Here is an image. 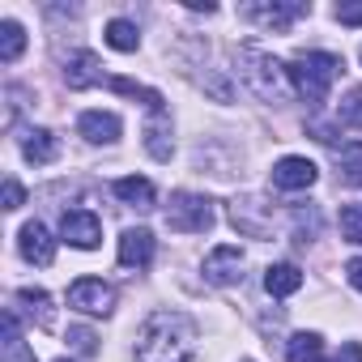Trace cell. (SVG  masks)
Here are the masks:
<instances>
[{"label":"cell","mask_w":362,"mask_h":362,"mask_svg":"<svg viewBox=\"0 0 362 362\" xmlns=\"http://www.w3.org/2000/svg\"><path fill=\"white\" fill-rule=\"evenodd\" d=\"M197 324L184 311H153L136 332V362H192Z\"/></svg>","instance_id":"1"},{"label":"cell","mask_w":362,"mask_h":362,"mask_svg":"<svg viewBox=\"0 0 362 362\" xmlns=\"http://www.w3.org/2000/svg\"><path fill=\"white\" fill-rule=\"evenodd\" d=\"M341 69H345V64H341V56H332V52H298L294 64H290V86H294L298 98L324 103L328 90H332V81L341 77Z\"/></svg>","instance_id":"2"},{"label":"cell","mask_w":362,"mask_h":362,"mask_svg":"<svg viewBox=\"0 0 362 362\" xmlns=\"http://www.w3.org/2000/svg\"><path fill=\"white\" fill-rule=\"evenodd\" d=\"M239 77L264 98V103H286L290 94H294V86H290V69H281L269 52H260V47H243L239 52Z\"/></svg>","instance_id":"3"},{"label":"cell","mask_w":362,"mask_h":362,"mask_svg":"<svg viewBox=\"0 0 362 362\" xmlns=\"http://www.w3.org/2000/svg\"><path fill=\"white\" fill-rule=\"evenodd\" d=\"M166 226L179 235H209L214 230V205L197 192H175L166 209Z\"/></svg>","instance_id":"4"},{"label":"cell","mask_w":362,"mask_h":362,"mask_svg":"<svg viewBox=\"0 0 362 362\" xmlns=\"http://www.w3.org/2000/svg\"><path fill=\"white\" fill-rule=\"evenodd\" d=\"M205 281L218 286V290L239 286V281H243V247H235V243L214 247V252L205 256Z\"/></svg>","instance_id":"5"},{"label":"cell","mask_w":362,"mask_h":362,"mask_svg":"<svg viewBox=\"0 0 362 362\" xmlns=\"http://www.w3.org/2000/svg\"><path fill=\"white\" fill-rule=\"evenodd\" d=\"M69 307L86 311V315H111L115 311V290L98 277H81L69 286Z\"/></svg>","instance_id":"6"},{"label":"cell","mask_w":362,"mask_h":362,"mask_svg":"<svg viewBox=\"0 0 362 362\" xmlns=\"http://www.w3.org/2000/svg\"><path fill=\"white\" fill-rule=\"evenodd\" d=\"M60 235H64V243H69V247L90 252V247H98V243H103V222H98L90 209H69V214L60 218Z\"/></svg>","instance_id":"7"},{"label":"cell","mask_w":362,"mask_h":362,"mask_svg":"<svg viewBox=\"0 0 362 362\" xmlns=\"http://www.w3.org/2000/svg\"><path fill=\"white\" fill-rule=\"evenodd\" d=\"M311 13V5H303V0H286V5H247L243 9V18H252V22H260V26H269V30H290L298 18H307Z\"/></svg>","instance_id":"8"},{"label":"cell","mask_w":362,"mask_h":362,"mask_svg":"<svg viewBox=\"0 0 362 362\" xmlns=\"http://www.w3.org/2000/svg\"><path fill=\"white\" fill-rule=\"evenodd\" d=\"M315 179H320L315 162L311 158H298V153H290V158H281L273 166V188H281V192H303V188L315 184Z\"/></svg>","instance_id":"9"},{"label":"cell","mask_w":362,"mask_h":362,"mask_svg":"<svg viewBox=\"0 0 362 362\" xmlns=\"http://www.w3.org/2000/svg\"><path fill=\"white\" fill-rule=\"evenodd\" d=\"M64 81H69V90L111 86V77L103 73V64H98V56H94V52H77V56H69V64H64Z\"/></svg>","instance_id":"10"},{"label":"cell","mask_w":362,"mask_h":362,"mask_svg":"<svg viewBox=\"0 0 362 362\" xmlns=\"http://www.w3.org/2000/svg\"><path fill=\"white\" fill-rule=\"evenodd\" d=\"M18 247H22V256H26L30 264H52V260H56V239L47 235L43 222H26L22 235H18Z\"/></svg>","instance_id":"11"},{"label":"cell","mask_w":362,"mask_h":362,"mask_svg":"<svg viewBox=\"0 0 362 362\" xmlns=\"http://www.w3.org/2000/svg\"><path fill=\"white\" fill-rule=\"evenodd\" d=\"M119 115H111V111H86L81 119H77V132L90 141V145H115L119 141Z\"/></svg>","instance_id":"12"},{"label":"cell","mask_w":362,"mask_h":362,"mask_svg":"<svg viewBox=\"0 0 362 362\" xmlns=\"http://www.w3.org/2000/svg\"><path fill=\"white\" fill-rule=\"evenodd\" d=\"M149 260H153V235L141 230V226L124 230V235H119V264H124V269H145Z\"/></svg>","instance_id":"13"},{"label":"cell","mask_w":362,"mask_h":362,"mask_svg":"<svg viewBox=\"0 0 362 362\" xmlns=\"http://www.w3.org/2000/svg\"><path fill=\"white\" fill-rule=\"evenodd\" d=\"M145 149H149V158L170 162L175 141H170V119H166V111H149V124H145Z\"/></svg>","instance_id":"14"},{"label":"cell","mask_w":362,"mask_h":362,"mask_svg":"<svg viewBox=\"0 0 362 362\" xmlns=\"http://www.w3.org/2000/svg\"><path fill=\"white\" fill-rule=\"evenodd\" d=\"M56 153H60V141H56L47 128H26V132H22V158H26V162L47 166V162H56Z\"/></svg>","instance_id":"15"},{"label":"cell","mask_w":362,"mask_h":362,"mask_svg":"<svg viewBox=\"0 0 362 362\" xmlns=\"http://www.w3.org/2000/svg\"><path fill=\"white\" fill-rule=\"evenodd\" d=\"M264 290H269L273 298H290V294H298V290H303V269L290 264V260L269 264V269H264Z\"/></svg>","instance_id":"16"},{"label":"cell","mask_w":362,"mask_h":362,"mask_svg":"<svg viewBox=\"0 0 362 362\" xmlns=\"http://www.w3.org/2000/svg\"><path fill=\"white\" fill-rule=\"evenodd\" d=\"M115 197L124 201V205H132V209H153V184L149 179H141V175H128V179H115Z\"/></svg>","instance_id":"17"},{"label":"cell","mask_w":362,"mask_h":362,"mask_svg":"<svg viewBox=\"0 0 362 362\" xmlns=\"http://www.w3.org/2000/svg\"><path fill=\"white\" fill-rule=\"evenodd\" d=\"M18 303L26 307V315H30L39 328H52V324H56V311H52V294H47V290L22 286V290H18Z\"/></svg>","instance_id":"18"},{"label":"cell","mask_w":362,"mask_h":362,"mask_svg":"<svg viewBox=\"0 0 362 362\" xmlns=\"http://www.w3.org/2000/svg\"><path fill=\"white\" fill-rule=\"evenodd\" d=\"M337 175L345 188H362V141H349L337 158Z\"/></svg>","instance_id":"19"},{"label":"cell","mask_w":362,"mask_h":362,"mask_svg":"<svg viewBox=\"0 0 362 362\" xmlns=\"http://www.w3.org/2000/svg\"><path fill=\"white\" fill-rule=\"evenodd\" d=\"M103 39H107V47H115V52H136V47H141V30H136L128 18H111Z\"/></svg>","instance_id":"20"},{"label":"cell","mask_w":362,"mask_h":362,"mask_svg":"<svg viewBox=\"0 0 362 362\" xmlns=\"http://www.w3.org/2000/svg\"><path fill=\"white\" fill-rule=\"evenodd\" d=\"M286 358H290V362H320V358H324V337H320V332H294Z\"/></svg>","instance_id":"21"},{"label":"cell","mask_w":362,"mask_h":362,"mask_svg":"<svg viewBox=\"0 0 362 362\" xmlns=\"http://www.w3.org/2000/svg\"><path fill=\"white\" fill-rule=\"evenodd\" d=\"M22 52H26V30H22L13 18H5V22H0V60L13 64Z\"/></svg>","instance_id":"22"},{"label":"cell","mask_w":362,"mask_h":362,"mask_svg":"<svg viewBox=\"0 0 362 362\" xmlns=\"http://www.w3.org/2000/svg\"><path fill=\"white\" fill-rule=\"evenodd\" d=\"M111 90H115V94H124V98L145 103L149 111H162V94H158V90H149V86H141V81H132V77H111Z\"/></svg>","instance_id":"23"},{"label":"cell","mask_w":362,"mask_h":362,"mask_svg":"<svg viewBox=\"0 0 362 362\" xmlns=\"http://www.w3.org/2000/svg\"><path fill=\"white\" fill-rule=\"evenodd\" d=\"M341 235H345V243L362 247V201H354V205L341 209Z\"/></svg>","instance_id":"24"},{"label":"cell","mask_w":362,"mask_h":362,"mask_svg":"<svg viewBox=\"0 0 362 362\" xmlns=\"http://www.w3.org/2000/svg\"><path fill=\"white\" fill-rule=\"evenodd\" d=\"M337 115H341V124H349V128H362V90H349Z\"/></svg>","instance_id":"25"},{"label":"cell","mask_w":362,"mask_h":362,"mask_svg":"<svg viewBox=\"0 0 362 362\" xmlns=\"http://www.w3.org/2000/svg\"><path fill=\"white\" fill-rule=\"evenodd\" d=\"M69 341H73V349H77V354H86V358H90V354H98V337H94L90 328H69Z\"/></svg>","instance_id":"26"},{"label":"cell","mask_w":362,"mask_h":362,"mask_svg":"<svg viewBox=\"0 0 362 362\" xmlns=\"http://www.w3.org/2000/svg\"><path fill=\"white\" fill-rule=\"evenodd\" d=\"M22 201H26L22 184H18V179H5V209L13 214V209H22Z\"/></svg>","instance_id":"27"},{"label":"cell","mask_w":362,"mask_h":362,"mask_svg":"<svg viewBox=\"0 0 362 362\" xmlns=\"http://www.w3.org/2000/svg\"><path fill=\"white\" fill-rule=\"evenodd\" d=\"M307 132H311L315 141H324V145H337V128H332V124H320V119H311V124H307Z\"/></svg>","instance_id":"28"},{"label":"cell","mask_w":362,"mask_h":362,"mask_svg":"<svg viewBox=\"0 0 362 362\" xmlns=\"http://www.w3.org/2000/svg\"><path fill=\"white\" fill-rule=\"evenodd\" d=\"M337 22H345V26H362V5H337Z\"/></svg>","instance_id":"29"},{"label":"cell","mask_w":362,"mask_h":362,"mask_svg":"<svg viewBox=\"0 0 362 362\" xmlns=\"http://www.w3.org/2000/svg\"><path fill=\"white\" fill-rule=\"evenodd\" d=\"M345 277H349V286L362 294V256H354V260L345 264Z\"/></svg>","instance_id":"30"},{"label":"cell","mask_w":362,"mask_h":362,"mask_svg":"<svg viewBox=\"0 0 362 362\" xmlns=\"http://www.w3.org/2000/svg\"><path fill=\"white\" fill-rule=\"evenodd\" d=\"M332 362H362V345H358V341H345L341 354H337Z\"/></svg>","instance_id":"31"},{"label":"cell","mask_w":362,"mask_h":362,"mask_svg":"<svg viewBox=\"0 0 362 362\" xmlns=\"http://www.w3.org/2000/svg\"><path fill=\"white\" fill-rule=\"evenodd\" d=\"M56 362H69V358H56Z\"/></svg>","instance_id":"32"}]
</instances>
